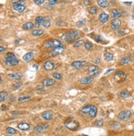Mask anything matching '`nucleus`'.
Wrapping results in <instances>:
<instances>
[{
  "label": "nucleus",
  "mask_w": 134,
  "mask_h": 136,
  "mask_svg": "<svg viewBox=\"0 0 134 136\" xmlns=\"http://www.w3.org/2000/svg\"><path fill=\"white\" fill-rule=\"evenodd\" d=\"M79 36V31L77 30H71L68 32L63 34L62 36H61V39H62L64 41L70 43L74 41Z\"/></svg>",
  "instance_id": "obj_1"
},
{
  "label": "nucleus",
  "mask_w": 134,
  "mask_h": 136,
  "mask_svg": "<svg viewBox=\"0 0 134 136\" xmlns=\"http://www.w3.org/2000/svg\"><path fill=\"white\" fill-rule=\"evenodd\" d=\"M4 62L7 65H9V66H16L18 64L19 61L14 54L8 52L4 56Z\"/></svg>",
  "instance_id": "obj_2"
},
{
  "label": "nucleus",
  "mask_w": 134,
  "mask_h": 136,
  "mask_svg": "<svg viewBox=\"0 0 134 136\" xmlns=\"http://www.w3.org/2000/svg\"><path fill=\"white\" fill-rule=\"evenodd\" d=\"M126 78H127L126 74L122 71H117L115 73L114 76H113V78H114L115 82H117L119 83H121L122 82H124Z\"/></svg>",
  "instance_id": "obj_3"
},
{
  "label": "nucleus",
  "mask_w": 134,
  "mask_h": 136,
  "mask_svg": "<svg viewBox=\"0 0 134 136\" xmlns=\"http://www.w3.org/2000/svg\"><path fill=\"white\" fill-rule=\"evenodd\" d=\"M46 47L48 48H56V47H64L60 40H49V41H46V44H45Z\"/></svg>",
  "instance_id": "obj_4"
},
{
  "label": "nucleus",
  "mask_w": 134,
  "mask_h": 136,
  "mask_svg": "<svg viewBox=\"0 0 134 136\" xmlns=\"http://www.w3.org/2000/svg\"><path fill=\"white\" fill-rule=\"evenodd\" d=\"M131 115H132V112L130 111L126 110V111H122L120 112L119 115H118V118H119V121H124V120L128 119Z\"/></svg>",
  "instance_id": "obj_5"
},
{
  "label": "nucleus",
  "mask_w": 134,
  "mask_h": 136,
  "mask_svg": "<svg viewBox=\"0 0 134 136\" xmlns=\"http://www.w3.org/2000/svg\"><path fill=\"white\" fill-rule=\"evenodd\" d=\"M65 126L70 130H76L78 129V124L74 121H67L65 122Z\"/></svg>",
  "instance_id": "obj_6"
},
{
  "label": "nucleus",
  "mask_w": 134,
  "mask_h": 136,
  "mask_svg": "<svg viewBox=\"0 0 134 136\" xmlns=\"http://www.w3.org/2000/svg\"><path fill=\"white\" fill-rule=\"evenodd\" d=\"M100 72V69H99V67L95 66V65H90L89 67L88 68V73L89 74V75L95 76L98 75Z\"/></svg>",
  "instance_id": "obj_7"
},
{
  "label": "nucleus",
  "mask_w": 134,
  "mask_h": 136,
  "mask_svg": "<svg viewBox=\"0 0 134 136\" xmlns=\"http://www.w3.org/2000/svg\"><path fill=\"white\" fill-rule=\"evenodd\" d=\"M120 26H121V21H120L119 18L118 19H113L110 24V26L113 30H117V29L119 28Z\"/></svg>",
  "instance_id": "obj_8"
},
{
  "label": "nucleus",
  "mask_w": 134,
  "mask_h": 136,
  "mask_svg": "<svg viewBox=\"0 0 134 136\" xmlns=\"http://www.w3.org/2000/svg\"><path fill=\"white\" fill-rule=\"evenodd\" d=\"M49 127L48 124H38L37 126L35 127V130L38 133H42L44 132L45 130H46L47 128Z\"/></svg>",
  "instance_id": "obj_9"
},
{
  "label": "nucleus",
  "mask_w": 134,
  "mask_h": 136,
  "mask_svg": "<svg viewBox=\"0 0 134 136\" xmlns=\"http://www.w3.org/2000/svg\"><path fill=\"white\" fill-rule=\"evenodd\" d=\"M64 52V47H56V48H54L51 54H50V56H56L59 55V54H62Z\"/></svg>",
  "instance_id": "obj_10"
},
{
  "label": "nucleus",
  "mask_w": 134,
  "mask_h": 136,
  "mask_svg": "<svg viewBox=\"0 0 134 136\" xmlns=\"http://www.w3.org/2000/svg\"><path fill=\"white\" fill-rule=\"evenodd\" d=\"M86 64L85 61H74L71 63V66L74 67L75 69H80L81 67L85 66Z\"/></svg>",
  "instance_id": "obj_11"
},
{
  "label": "nucleus",
  "mask_w": 134,
  "mask_h": 136,
  "mask_svg": "<svg viewBox=\"0 0 134 136\" xmlns=\"http://www.w3.org/2000/svg\"><path fill=\"white\" fill-rule=\"evenodd\" d=\"M55 84V80L51 78H46L42 81V85L45 86V87H50V86H52Z\"/></svg>",
  "instance_id": "obj_12"
},
{
  "label": "nucleus",
  "mask_w": 134,
  "mask_h": 136,
  "mask_svg": "<svg viewBox=\"0 0 134 136\" xmlns=\"http://www.w3.org/2000/svg\"><path fill=\"white\" fill-rule=\"evenodd\" d=\"M99 21H100L102 23H105L108 21V18H109V16H108L107 13L105 12H102L100 15H99Z\"/></svg>",
  "instance_id": "obj_13"
},
{
  "label": "nucleus",
  "mask_w": 134,
  "mask_h": 136,
  "mask_svg": "<svg viewBox=\"0 0 134 136\" xmlns=\"http://www.w3.org/2000/svg\"><path fill=\"white\" fill-rule=\"evenodd\" d=\"M93 80L94 79H93L92 77H85V78H82L80 79V83H82V84H90Z\"/></svg>",
  "instance_id": "obj_14"
},
{
  "label": "nucleus",
  "mask_w": 134,
  "mask_h": 136,
  "mask_svg": "<svg viewBox=\"0 0 134 136\" xmlns=\"http://www.w3.org/2000/svg\"><path fill=\"white\" fill-rule=\"evenodd\" d=\"M111 17H112L113 19H118L119 17H121V13L118 9H112V11H111Z\"/></svg>",
  "instance_id": "obj_15"
},
{
  "label": "nucleus",
  "mask_w": 134,
  "mask_h": 136,
  "mask_svg": "<svg viewBox=\"0 0 134 136\" xmlns=\"http://www.w3.org/2000/svg\"><path fill=\"white\" fill-rule=\"evenodd\" d=\"M43 68L46 70H52L54 69V63L51 61H46L44 65H43Z\"/></svg>",
  "instance_id": "obj_16"
},
{
  "label": "nucleus",
  "mask_w": 134,
  "mask_h": 136,
  "mask_svg": "<svg viewBox=\"0 0 134 136\" xmlns=\"http://www.w3.org/2000/svg\"><path fill=\"white\" fill-rule=\"evenodd\" d=\"M32 59H33V53H31V52H28V53L25 54L23 57H22V60L26 61V62H30Z\"/></svg>",
  "instance_id": "obj_17"
},
{
  "label": "nucleus",
  "mask_w": 134,
  "mask_h": 136,
  "mask_svg": "<svg viewBox=\"0 0 134 136\" xmlns=\"http://www.w3.org/2000/svg\"><path fill=\"white\" fill-rule=\"evenodd\" d=\"M17 128L21 130H28L29 128H30V125L28 123H25V122H22V123L18 124L17 125Z\"/></svg>",
  "instance_id": "obj_18"
},
{
  "label": "nucleus",
  "mask_w": 134,
  "mask_h": 136,
  "mask_svg": "<svg viewBox=\"0 0 134 136\" xmlns=\"http://www.w3.org/2000/svg\"><path fill=\"white\" fill-rule=\"evenodd\" d=\"M98 4H99V6H100L101 8H108V5H109V3L108 2V0H98L97 1Z\"/></svg>",
  "instance_id": "obj_19"
},
{
  "label": "nucleus",
  "mask_w": 134,
  "mask_h": 136,
  "mask_svg": "<svg viewBox=\"0 0 134 136\" xmlns=\"http://www.w3.org/2000/svg\"><path fill=\"white\" fill-rule=\"evenodd\" d=\"M91 108H92V105H86L81 108L80 111L84 113V114H89V111H90V110H91Z\"/></svg>",
  "instance_id": "obj_20"
},
{
  "label": "nucleus",
  "mask_w": 134,
  "mask_h": 136,
  "mask_svg": "<svg viewBox=\"0 0 134 136\" xmlns=\"http://www.w3.org/2000/svg\"><path fill=\"white\" fill-rule=\"evenodd\" d=\"M52 113L50 112V111H45L44 113L42 114V117L44 118L45 120H46V121H50V120L52 119Z\"/></svg>",
  "instance_id": "obj_21"
},
{
  "label": "nucleus",
  "mask_w": 134,
  "mask_h": 136,
  "mask_svg": "<svg viewBox=\"0 0 134 136\" xmlns=\"http://www.w3.org/2000/svg\"><path fill=\"white\" fill-rule=\"evenodd\" d=\"M33 26H34V24L31 22H26V23H24L22 25V28H23L24 30H30V29L32 28Z\"/></svg>",
  "instance_id": "obj_22"
},
{
  "label": "nucleus",
  "mask_w": 134,
  "mask_h": 136,
  "mask_svg": "<svg viewBox=\"0 0 134 136\" xmlns=\"http://www.w3.org/2000/svg\"><path fill=\"white\" fill-rule=\"evenodd\" d=\"M13 9L15 11H17V12H22L25 10V6L24 5H13Z\"/></svg>",
  "instance_id": "obj_23"
},
{
  "label": "nucleus",
  "mask_w": 134,
  "mask_h": 136,
  "mask_svg": "<svg viewBox=\"0 0 134 136\" xmlns=\"http://www.w3.org/2000/svg\"><path fill=\"white\" fill-rule=\"evenodd\" d=\"M42 26L46 28H48V27L51 26V20L49 19L48 17H44V20H43L42 22Z\"/></svg>",
  "instance_id": "obj_24"
},
{
  "label": "nucleus",
  "mask_w": 134,
  "mask_h": 136,
  "mask_svg": "<svg viewBox=\"0 0 134 136\" xmlns=\"http://www.w3.org/2000/svg\"><path fill=\"white\" fill-rule=\"evenodd\" d=\"M131 61V59L128 57V56H125V57L122 58L121 60H120V64L123 65V64H127V63H128L129 62Z\"/></svg>",
  "instance_id": "obj_25"
},
{
  "label": "nucleus",
  "mask_w": 134,
  "mask_h": 136,
  "mask_svg": "<svg viewBox=\"0 0 134 136\" xmlns=\"http://www.w3.org/2000/svg\"><path fill=\"white\" fill-rule=\"evenodd\" d=\"M43 33H44V31L39 30V29H35V30H33L32 31H31V34L35 36H39L41 35H42Z\"/></svg>",
  "instance_id": "obj_26"
},
{
  "label": "nucleus",
  "mask_w": 134,
  "mask_h": 136,
  "mask_svg": "<svg viewBox=\"0 0 134 136\" xmlns=\"http://www.w3.org/2000/svg\"><path fill=\"white\" fill-rule=\"evenodd\" d=\"M96 115H97V108H96V106H92V108H91V110H90V111H89V115L91 117H95L96 116Z\"/></svg>",
  "instance_id": "obj_27"
},
{
  "label": "nucleus",
  "mask_w": 134,
  "mask_h": 136,
  "mask_svg": "<svg viewBox=\"0 0 134 136\" xmlns=\"http://www.w3.org/2000/svg\"><path fill=\"white\" fill-rule=\"evenodd\" d=\"M43 20H44V17H41V16H39V17H36V26H41V25L42 24V22H43Z\"/></svg>",
  "instance_id": "obj_28"
},
{
  "label": "nucleus",
  "mask_w": 134,
  "mask_h": 136,
  "mask_svg": "<svg viewBox=\"0 0 134 136\" xmlns=\"http://www.w3.org/2000/svg\"><path fill=\"white\" fill-rule=\"evenodd\" d=\"M10 78L12 79H20L22 78V74H10L9 75H8Z\"/></svg>",
  "instance_id": "obj_29"
},
{
  "label": "nucleus",
  "mask_w": 134,
  "mask_h": 136,
  "mask_svg": "<svg viewBox=\"0 0 134 136\" xmlns=\"http://www.w3.org/2000/svg\"><path fill=\"white\" fill-rule=\"evenodd\" d=\"M7 98H8V92H1V93H0V101H4Z\"/></svg>",
  "instance_id": "obj_30"
},
{
  "label": "nucleus",
  "mask_w": 134,
  "mask_h": 136,
  "mask_svg": "<svg viewBox=\"0 0 134 136\" xmlns=\"http://www.w3.org/2000/svg\"><path fill=\"white\" fill-rule=\"evenodd\" d=\"M6 131H7V133L9 134V135H15V134L17 133V130H16L15 129L12 128V127H7Z\"/></svg>",
  "instance_id": "obj_31"
},
{
  "label": "nucleus",
  "mask_w": 134,
  "mask_h": 136,
  "mask_svg": "<svg viewBox=\"0 0 134 136\" xmlns=\"http://www.w3.org/2000/svg\"><path fill=\"white\" fill-rule=\"evenodd\" d=\"M113 54H111V53H105L104 54V59H105V60L110 61V60H113Z\"/></svg>",
  "instance_id": "obj_32"
},
{
  "label": "nucleus",
  "mask_w": 134,
  "mask_h": 136,
  "mask_svg": "<svg viewBox=\"0 0 134 136\" xmlns=\"http://www.w3.org/2000/svg\"><path fill=\"white\" fill-rule=\"evenodd\" d=\"M119 97H123V98H126V97H130V93H128L127 91H122V92L119 93Z\"/></svg>",
  "instance_id": "obj_33"
},
{
  "label": "nucleus",
  "mask_w": 134,
  "mask_h": 136,
  "mask_svg": "<svg viewBox=\"0 0 134 136\" xmlns=\"http://www.w3.org/2000/svg\"><path fill=\"white\" fill-rule=\"evenodd\" d=\"M89 13H91V14H95V13L97 12V8L94 6L90 7V8H89Z\"/></svg>",
  "instance_id": "obj_34"
},
{
  "label": "nucleus",
  "mask_w": 134,
  "mask_h": 136,
  "mask_svg": "<svg viewBox=\"0 0 134 136\" xmlns=\"http://www.w3.org/2000/svg\"><path fill=\"white\" fill-rule=\"evenodd\" d=\"M83 43H84V40H77V41L74 42V47H79V46H80V45H82Z\"/></svg>",
  "instance_id": "obj_35"
},
{
  "label": "nucleus",
  "mask_w": 134,
  "mask_h": 136,
  "mask_svg": "<svg viewBox=\"0 0 134 136\" xmlns=\"http://www.w3.org/2000/svg\"><path fill=\"white\" fill-rule=\"evenodd\" d=\"M103 124H104V121H101V120H99V121H94V125L95 126L101 127V126H103Z\"/></svg>",
  "instance_id": "obj_36"
},
{
  "label": "nucleus",
  "mask_w": 134,
  "mask_h": 136,
  "mask_svg": "<svg viewBox=\"0 0 134 136\" xmlns=\"http://www.w3.org/2000/svg\"><path fill=\"white\" fill-rule=\"evenodd\" d=\"M22 85V82L18 81V82H17L15 84H13V88H14V89H17V88H19Z\"/></svg>",
  "instance_id": "obj_37"
},
{
  "label": "nucleus",
  "mask_w": 134,
  "mask_h": 136,
  "mask_svg": "<svg viewBox=\"0 0 134 136\" xmlns=\"http://www.w3.org/2000/svg\"><path fill=\"white\" fill-rule=\"evenodd\" d=\"M92 46H93V44L91 42H85V49H90L92 48Z\"/></svg>",
  "instance_id": "obj_38"
},
{
  "label": "nucleus",
  "mask_w": 134,
  "mask_h": 136,
  "mask_svg": "<svg viewBox=\"0 0 134 136\" xmlns=\"http://www.w3.org/2000/svg\"><path fill=\"white\" fill-rule=\"evenodd\" d=\"M52 76H53L54 78L56 79H60L61 78V75L60 74H58V73H55V74H52Z\"/></svg>",
  "instance_id": "obj_39"
},
{
  "label": "nucleus",
  "mask_w": 134,
  "mask_h": 136,
  "mask_svg": "<svg viewBox=\"0 0 134 136\" xmlns=\"http://www.w3.org/2000/svg\"><path fill=\"white\" fill-rule=\"evenodd\" d=\"M34 3H35L36 4H37V5H41V4L44 3L45 0H33Z\"/></svg>",
  "instance_id": "obj_40"
},
{
  "label": "nucleus",
  "mask_w": 134,
  "mask_h": 136,
  "mask_svg": "<svg viewBox=\"0 0 134 136\" xmlns=\"http://www.w3.org/2000/svg\"><path fill=\"white\" fill-rule=\"evenodd\" d=\"M30 98V97L29 96H23V97H20L18 98V101H23V100H27V99H29Z\"/></svg>",
  "instance_id": "obj_41"
},
{
  "label": "nucleus",
  "mask_w": 134,
  "mask_h": 136,
  "mask_svg": "<svg viewBox=\"0 0 134 136\" xmlns=\"http://www.w3.org/2000/svg\"><path fill=\"white\" fill-rule=\"evenodd\" d=\"M83 3H84V5L88 6V5H90V3H91V2H90L89 0H84Z\"/></svg>",
  "instance_id": "obj_42"
},
{
  "label": "nucleus",
  "mask_w": 134,
  "mask_h": 136,
  "mask_svg": "<svg viewBox=\"0 0 134 136\" xmlns=\"http://www.w3.org/2000/svg\"><path fill=\"white\" fill-rule=\"evenodd\" d=\"M54 5H53V4H52V3H50V2H49V3H47V4H46V8H47V9H51V8H52V7H53Z\"/></svg>",
  "instance_id": "obj_43"
},
{
  "label": "nucleus",
  "mask_w": 134,
  "mask_h": 136,
  "mask_svg": "<svg viewBox=\"0 0 134 136\" xmlns=\"http://www.w3.org/2000/svg\"><path fill=\"white\" fill-rule=\"evenodd\" d=\"M95 40H96L97 41H99V42L103 43V42H102V41H103V40H102V38H101V36H96V38H95Z\"/></svg>",
  "instance_id": "obj_44"
},
{
  "label": "nucleus",
  "mask_w": 134,
  "mask_h": 136,
  "mask_svg": "<svg viewBox=\"0 0 134 136\" xmlns=\"http://www.w3.org/2000/svg\"><path fill=\"white\" fill-rule=\"evenodd\" d=\"M118 126H119V123H117V122H114V123H113V124H112V125H111V127H112L113 129L117 128Z\"/></svg>",
  "instance_id": "obj_45"
},
{
  "label": "nucleus",
  "mask_w": 134,
  "mask_h": 136,
  "mask_svg": "<svg viewBox=\"0 0 134 136\" xmlns=\"http://www.w3.org/2000/svg\"><path fill=\"white\" fill-rule=\"evenodd\" d=\"M83 24H85V21H79L78 23H77V26H82Z\"/></svg>",
  "instance_id": "obj_46"
},
{
  "label": "nucleus",
  "mask_w": 134,
  "mask_h": 136,
  "mask_svg": "<svg viewBox=\"0 0 134 136\" xmlns=\"http://www.w3.org/2000/svg\"><path fill=\"white\" fill-rule=\"evenodd\" d=\"M49 2L53 4V5H55L56 3H57V0H49Z\"/></svg>",
  "instance_id": "obj_47"
},
{
  "label": "nucleus",
  "mask_w": 134,
  "mask_h": 136,
  "mask_svg": "<svg viewBox=\"0 0 134 136\" xmlns=\"http://www.w3.org/2000/svg\"><path fill=\"white\" fill-rule=\"evenodd\" d=\"M94 63H99V59H95V60H94Z\"/></svg>",
  "instance_id": "obj_48"
},
{
  "label": "nucleus",
  "mask_w": 134,
  "mask_h": 136,
  "mask_svg": "<svg viewBox=\"0 0 134 136\" xmlns=\"http://www.w3.org/2000/svg\"><path fill=\"white\" fill-rule=\"evenodd\" d=\"M4 49H4L3 46H1V47H0V51H1V52H3V51L4 50Z\"/></svg>",
  "instance_id": "obj_49"
},
{
  "label": "nucleus",
  "mask_w": 134,
  "mask_h": 136,
  "mask_svg": "<svg viewBox=\"0 0 134 136\" xmlns=\"http://www.w3.org/2000/svg\"><path fill=\"white\" fill-rule=\"evenodd\" d=\"M32 67L34 68V69H38V65H37V64H34Z\"/></svg>",
  "instance_id": "obj_50"
},
{
  "label": "nucleus",
  "mask_w": 134,
  "mask_h": 136,
  "mask_svg": "<svg viewBox=\"0 0 134 136\" xmlns=\"http://www.w3.org/2000/svg\"><path fill=\"white\" fill-rule=\"evenodd\" d=\"M125 4H127V5H131L132 3L131 2H125Z\"/></svg>",
  "instance_id": "obj_51"
},
{
  "label": "nucleus",
  "mask_w": 134,
  "mask_h": 136,
  "mask_svg": "<svg viewBox=\"0 0 134 136\" xmlns=\"http://www.w3.org/2000/svg\"><path fill=\"white\" fill-rule=\"evenodd\" d=\"M132 18L134 20V9H133V14H132Z\"/></svg>",
  "instance_id": "obj_52"
},
{
  "label": "nucleus",
  "mask_w": 134,
  "mask_h": 136,
  "mask_svg": "<svg viewBox=\"0 0 134 136\" xmlns=\"http://www.w3.org/2000/svg\"><path fill=\"white\" fill-rule=\"evenodd\" d=\"M111 71H113V69H108V71H107L105 74H108V73H109V72H111Z\"/></svg>",
  "instance_id": "obj_53"
}]
</instances>
